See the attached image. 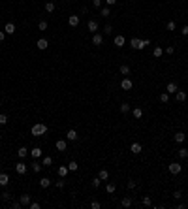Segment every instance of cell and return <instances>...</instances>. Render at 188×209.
<instances>
[{
	"mask_svg": "<svg viewBox=\"0 0 188 209\" xmlns=\"http://www.w3.org/2000/svg\"><path fill=\"white\" fill-rule=\"evenodd\" d=\"M149 43H151L149 40H137V38H132L130 40V45L134 47V49H145Z\"/></svg>",
	"mask_w": 188,
	"mask_h": 209,
	"instance_id": "6da1fadb",
	"label": "cell"
},
{
	"mask_svg": "<svg viewBox=\"0 0 188 209\" xmlns=\"http://www.w3.org/2000/svg\"><path fill=\"white\" fill-rule=\"evenodd\" d=\"M32 136H43L45 132H47V126H45L43 123H36L34 126H32Z\"/></svg>",
	"mask_w": 188,
	"mask_h": 209,
	"instance_id": "7a4b0ae2",
	"label": "cell"
},
{
	"mask_svg": "<svg viewBox=\"0 0 188 209\" xmlns=\"http://www.w3.org/2000/svg\"><path fill=\"white\" fill-rule=\"evenodd\" d=\"M181 170H183V166H181L179 162H171L169 164V173H171V175H179Z\"/></svg>",
	"mask_w": 188,
	"mask_h": 209,
	"instance_id": "3957f363",
	"label": "cell"
},
{
	"mask_svg": "<svg viewBox=\"0 0 188 209\" xmlns=\"http://www.w3.org/2000/svg\"><path fill=\"white\" fill-rule=\"evenodd\" d=\"M27 170H28V166L25 162H17V166H15V172H17L19 175H25V173H27Z\"/></svg>",
	"mask_w": 188,
	"mask_h": 209,
	"instance_id": "277c9868",
	"label": "cell"
},
{
	"mask_svg": "<svg viewBox=\"0 0 188 209\" xmlns=\"http://www.w3.org/2000/svg\"><path fill=\"white\" fill-rule=\"evenodd\" d=\"M36 47H38V49H40V51H45V49H47V47H49V41L45 40V38H40V40L36 41Z\"/></svg>",
	"mask_w": 188,
	"mask_h": 209,
	"instance_id": "5b68a950",
	"label": "cell"
},
{
	"mask_svg": "<svg viewBox=\"0 0 188 209\" xmlns=\"http://www.w3.org/2000/svg\"><path fill=\"white\" fill-rule=\"evenodd\" d=\"M103 43V36L98 34V32H94L92 34V45H102Z\"/></svg>",
	"mask_w": 188,
	"mask_h": 209,
	"instance_id": "8992f818",
	"label": "cell"
},
{
	"mask_svg": "<svg viewBox=\"0 0 188 209\" xmlns=\"http://www.w3.org/2000/svg\"><path fill=\"white\" fill-rule=\"evenodd\" d=\"M132 87H134V83H132V79H128V77H124L121 81V89H124V91H130Z\"/></svg>",
	"mask_w": 188,
	"mask_h": 209,
	"instance_id": "52a82bcc",
	"label": "cell"
},
{
	"mask_svg": "<svg viewBox=\"0 0 188 209\" xmlns=\"http://www.w3.org/2000/svg\"><path fill=\"white\" fill-rule=\"evenodd\" d=\"M77 138H79V136H77V132L73 130V128H70V130L66 132V140L68 141H77Z\"/></svg>",
	"mask_w": 188,
	"mask_h": 209,
	"instance_id": "ba28073f",
	"label": "cell"
},
{
	"mask_svg": "<svg viewBox=\"0 0 188 209\" xmlns=\"http://www.w3.org/2000/svg\"><path fill=\"white\" fill-rule=\"evenodd\" d=\"M166 91H167V94H173V92L179 91V87H177V83H175V81H169V83H167V87H166Z\"/></svg>",
	"mask_w": 188,
	"mask_h": 209,
	"instance_id": "9c48e42d",
	"label": "cell"
},
{
	"mask_svg": "<svg viewBox=\"0 0 188 209\" xmlns=\"http://www.w3.org/2000/svg\"><path fill=\"white\" fill-rule=\"evenodd\" d=\"M19 202H21L23 207H28V205H30V194H23L21 198H19Z\"/></svg>",
	"mask_w": 188,
	"mask_h": 209,
	"instance_id": "30bf717a",
	"label": "cell"
},
{
	"mask_svg": "<svg viewBox=\"0 0 188 209\" xmlns=\"http://www.w3.org/2000/svg\"><path fill=\"white\" fill-rule=\"evenodd\" d=\"M68 25H70V27H77V25H79V15H70Z\"/></svg>",
	"mask_w": 188,
	"mask_h": 209,
	"instance_id": "8fae6325",
	"label": "cell"
},
{
	"mask_svg": "<svg viewBox=\"0 0 188 209\" xmlns=\"http://www.w3.org/2000/svg\"><path fill=\"white\" fill-rule=\"evenodd\" d=\"M9 183V175L8 173H0V186H8Z\"/></svg>",
	"mask_w": 188,
	"mask_h": 209,
	"instance_id": "7c38bea8",
	"label": "cell"
},
{
	"mask_svg": "<svg viewBox=\"0 0 188 209\" xmlns=\"http://www.w3.org/2000/svg\"><path fill=\"white\" fill-rule=\"evenodd\" d=\"M175 100H177V102H184V100H186V92H184V91H177V92H175Z\"/></svg>",
	"mask_w": 188,
	"mask_h": 209,
	"instance_id": "4fadbf2b",
	"label": "cell"
},
{
	"mask_svg": "<svg viewBox=\"0 0 188 209\" xmlns=\"http://www.w3.org/2000/svg\"><path fill=\"white\" fill-rule=\"evenodd\" d=\"M130 151H132V153H134V155H139V153L143 151V147H141V143H132Z\"/></svg>",
	"mask_w": 188,
	"mask_h": 209,
	"instance_id": "5bb4252c",
	"label": "cell"
},
{
	"mask_svg": "<svg viewBox=\"0 0 188 209\" xmlns=\"http://www.w3.org/2000/svg\"><path fill=\"white\" fill-rule=\"evenodd\" d=\"M57 149H58V151H62V153H64V151L68 149V143H66V140H58V141H57Z\"/></svg>",
	"mask_w": 188,
	"mask_h": 209,
	"instance_id": "9a60e30c",
	"label": "cell"
},
{
	"mask_svg": "<svg viewBox=\"0 0 188 209\" xmlns=\"http://www.w3.org/2000/svg\"><path fill=\"white\" fill-rule=\"evenodd\" d=\"M87 27H89V30L92 32V34H94L96 30H98V23H96V21H92V19H90L89 23H87Z\"/></svg>",
	"mask_w": 188,
	"mask_h": 209,
	"instance_id": "2e32d148",
	"label": "cell"
},
{
	"mask_svg": "<svg viewBox=\"0 0 188 209\" xmlns=\"http://www.w3.org/2000/svg\"><path fill=\"white\" fill-rule=\"evenodd\" d=\"M124 36H115V40H113V43H115V45L117 47H122V45H124Z\"/></svg>",
	"mask_w": 188,
	"mask_h": 209,
	"instance_id": "e0dca14e",
	"label": "cell"
},
{
	"mask_svg": "<svg viewBox=\"0 0 188 209\" xmlns=\"http://www.w3.org/2000/svg\"><path fill=\"white\" fill-rule=\"evenodd\" d=\"M4 32H6V34H15V25L13 23H8L4 27Z\"/></svg>",
	"mask_w": 188,
	"mask_h": 209,
	"instance_id": "ac0fdd59",
	"label": "cell"
},
{
	"mask_svg": "<svg viewBox=\"0 0 188 209\" xmlns=\"http://www.w3.org/2000/svg\"><path fill=\"white\" fill-rule=\"evenodd\" d=\"M41 153H43V151H41L40 147H34V149L30 151V155H32V158H40V156H41Z\"/></svg>",
	"mask_w": 188,
	"mask_h": 209,
	"instance_id": "d6986e66",
	"label": "cell"
},
{
	"mask_svg": "<svg viewBox=\"0 0 188 209\" xmlns=\"http://www.w3.org/2000/svg\"><path fill=\"white\" fill-rule=\"evenodd\" d=\"M132 115H134L135 119H141V117H143V109H141V108H134V109H132Z\"/></svg>",
	"mask_w": 188,
	"mask_h": 209,
	"instance_id": "ffe728a7",
	"label": "cell"
},
{
	"mask_svg": "<svg viewBox=\"0 0 188 209\" xmlns=\"http://www.w3.org/2000/svg\"><path fill=\"white\" fill-rule=\"evenodd\" d=\"M175 141H177V143H183L184 140H186V136H184V132H177V134H175Z\"/></svg>",
	"mask_w": 188,
	"mask_h": 209,
	"instance_id": "44dd1931",
	"label": "cell"
},
{
	"mask_svg": "<svg viewBox=\"0 0 188 209\" xmlns=\"http://www.w3.org/2000/svg\"><path fill=\"white\" fill-rule=\"evenodd\" d=\"M121 205H122V207H132V198H130V196H124L122 202H121Z\"/></svg>",
	"mask_w": 188,
	"mask_h": 209,
	"instance_id": "7402d4cb",
	"label": "cell"
},
{
	"mask_svg": "<svg viewBox=\"0 0 188 209\" xmlns=\"http://www.w3.org/2000/svg\"><path fill=\"white\" fill-rule=\"evenodd\" d=\"M98 177L102 179V181H107V179H109V172H107V170H100Z\"/></svg>",
	"mask_w": 188,
	"mask_h": 209,
	"instance_id": "603a6c76",
	"label": "cell"
},
{
	"mask_svg": "<svg viewBox=\"0 0 188 209\" xmlns=\"http://www.w3.org/2000/svg\"><path fill=\"white\" fill-rule=\"evenodd\" d=\"M115 190H117V185H115V183H107V186H105V192H107V194H113Z\"/></svg>",
	"mask_w": 188,
	"mask_h": 209,
	"instance_id": "cb8c5ba5",
	"label": "cell"
},
{
	"mask_svg": "<svg viewBox=\"0 0 188 209\" xmlns=\"http://www.w3.org/2000/svg\"><path fill=\"white\" fill-rule=\"evenodd\" d=\"M49 185H51L49 177H41V179H40V186H41V188H47Z\"/></svg>",
	"mask_w": 188,
	"mask_h": 209,
	"instance_id": "d4e9b609",
	"label": "cell"
},
{
	"mask_svg": "<svg viewBox=\"0 0 188 209\" xmlns=\"http://www.w3.org/2000/svg\"><path fill=\"white\" fill-rule=\"evenodd\" d=\"M17 155H19V158H25V156L28 155V149H27V147H19Z\"/></svg>",
	"mask_w": 188,
	"mask_h": 209,
	"instance_id": "484cf974",
	"label": "cell"
},
{
	"mask_svg": "<svg viewBox=\"0 0 188 209\" xmlns=\"http://www.w3.org/2000/svg\"><path fill=\"white\" fill-rule=\"evenodd\" d=\"M55 8H57V6H55V2H47V4H45V11H47V13H53Z\"/></svg>",
	"mask_w": 188,
	"mask_h": 209,
	"instance_id": "4316f807",
	"label": "cell"
},
{
	"mask_svg": "<svg viewBox=\"0 0 188 209\" xmlns=\"http://www.w3.org/2000/svg\"><path fill=\"white\" fill-rule=\"evenodd\" d=\"M68 170H70V172H77V170H79V164H77L75 160H72V162L68 164Z\"/></svg>",
	"mask_w": 188,
	"mask_h": 209,
	"instance_id": "83f0119b",
	"label": "cell"
},
{
	"mask_svg": "<svg viewBox=\"0 0 188 209\" xmlns=\"http://www.w3.org/2000/svg\"><path fill=\"white\" fill-rule=\"evenodd\" d=\"M68 172H70V170H68V166H60V168H58V175H60V177H66Z\"/></svg>",
	"mask_w": 188,
	"mask_h": 209,
	"instance_id": "f1b7e54d",
	"label": "cell"
},
{
	"mask_svg": "<svg viewBox=\"0 0 188 209\" xmlns=\"http://www.w3.org/2000/svg\"><path fill=\"white\" fill-rule=\"evenodd\" d=\"M121 73L122 75H128V73H130V66H128V64H122L121 66Z\"/></svg>",
	"mask_w": 188,
	"mask_h": 209,
	"instance_id": "f546056e",
	"label": "cell"
},
{
	"mask_svg": "<svg viewBox=\"0 0 188 209\" xmlns=\"http://www.w3.org/2000/svg\"><path fill=\"white\" fill-rule=\"evenodd\" d=\"M53 164V158L51 156H43V160H41V166H51Z\"/></svg>",
	"mask_w": 188,
	"mask_h": 209,
	"instance_id": "4dcf8cb0",
	"label": "cell"
},
{
	"mask_svg": "<svg viewBox=\"0 0 188 209\" xmlns=\"http://www.w3.org/2000/svg\"><path fill=\"white\" fill-rule=\"evenodd\" d=\"M152 55H154L156 59H160L162 55H164V49H162V47H154V53H152Z\"/></svg>",
	"mask_w": 188,
	"mask_h": 209,
	"instance_id": "1f68e13d",
	"label": "cell"
},
{
	"mask_svg": "<svg viewBox=\"0 0 188 209\" xmlns=\"http://www.w3.org/2000/svg\"><path fill=\"white\" fill-rule=\"evenodd\" d=\"M119 109H121V113H128V111H130V104H126V102H124V104H121V108H119Z\"/></svg>",
	"mask_w": 188,
	"mask_h": 209,
	"instance_id": "d6a6232c",
	"label": "cell"
},
{
	"mask_svg": "<svg viewBox=\"0 0 188 209\" xmlns=\"http://www.w3.org/2000/svg\"><path fill=\"white\" fill-rule=\"evenodd\" d=\"M143 205H145V207H151V205H152L151 196H143Z\"/></svg>",
	"mask_w": 188,
	"mask_h": 209,
	"instance_id": "836d02e7",
	"label": "cell"
},
{
	"mask_svg": "<svg viewBox=\"0 0 188 209\" xmlns=\"http://www.w3.org/2000/svg\"><path fill=\"white\" fill-rule=\"evenodd\" d=\"M177 155H179V158H186V156H188V149H179V151H177Z\"/></svg>",
	"mask_w": 188,
	"mask_h": 209,
	"instance_id": "e575fe53",
	"label": "cell"
},
{
	"mask_svg": "<svg viewBox=\"0 0 188 209\" xmlns=\"http://www.w3.org/2000/svg\"><path fill=\"white\" fill-rule=\"evenodd\" d=\"M160 102H162V104H167V102H169V94H167V92L160 94Z\"/></svg>",
	"mask_w": 188,
	"mask_h": 209,
	"instance_id": "d590c367",
	"label": "cell"
},
{
	"mask_svg": "<svg viewBox=\"0 0 188 209\" xmlns=\"http://www.w3.org/2000/svg\"><path fill=\"white\" fill-rule=\"evenodd\" d=\"M47 27H49L47 21H40V23H38V28H40V30H47Z\"/></svg>",
	"mask_w": 188,
	"mask_h": 209,
	"instance_id": "8d00e7d4",
	"label": "cell"
},
{
	"mask_svg": "<svg viewBox=\"0 0 188 209\" xmlns=\"http://www.w3.org/2000/svg\"><path fill=\"white\" fill-rule=\"evenodd\" d=\"M32 170H34V173L41 172V164H40V162H34V164H32Z\"/></svg>",
	"mask_w": 188,
	"mask_h": 209,
	"instance_id": "74e56055",
	"label": "cell"
},
{
	"mask_svg": "<svg viewBox=\"0 0 188 209\" xmlns=\"http://www.w3.org/2000/svg\"><path fill=\"white\" fill-rule=\"evenodd\" d=\"M100 15H102V17H107V15H111V13H109V8H102V9H100Z\"/></svg>",
	"mask_w": 188,
	"mask_h": 209,
	"instance_id": "f35d334b",
	"label": "cell"
},
{
	"mask_svg": "<svg viewBox=\"0 0 188 209\" xmlns=\"http://www.w3.org/2000/svg\"><path fill=\"white\" fill-rule=\"evenodd\" d=\"M100 183H102V179H100V177H94V179H92V186H94V188H98Z\"/></svg>",
	"mask_w": 188,
	"mask_h": 209,
	"instance_id": "ab89813d",
	"label": "cell"
},
{
	"mask_svg": "<svg viewBox=\"0 0 188 209\" xmlns=\"http://www.w3.org/2000/svg\"><path fill=\"white\" fill-rule=\"evenodd\" d=\"M8 123V115L6 113H0V124H6Z\"/></svg>",
	"mask_w": 188,
	"mask_h": 209,
	"instance_id": "60d3db41",
	"label": "cell"
},
{
	"mask_svg": "<svg viewBox=\"0 0 188 209\" xmlns=\"http://www.w3.org/2000/svg\"><path fill=\"white\" fill-rule=\"evenodd\" d=\"M103 32H105V34H111V32H113V27H111V25H105V27H103Z\"/></svg>",
	"mask_w": 188,
	"mask_h": 209,
	"instance_id": "b9f144b4",
	"label": "cell"
},
{
	"mask_svg": "<svg viewBox=\"0 0 188 209\" xmlns=\"http://www.w3.org/2000/svg\"><path fill=\"white\" fill-rule=\"evenodd\" d=\"M135 185H137V183H135L134 179H128V188H135Z\"/></svg>",
	"mask_w": 188,
	"mask_h": 209,
	"instance_id": "7bdbcfd3",
	"label": "cell"
},
{
	"mask_svg": "<svg viewBox=\"0 0 188 209\" xmlns=\"http://www.w3.org/2000/svg\"><path fill=\"white\" fill-rule=\"evenodd\" d=\"M175 27H177L175 21H169V23H167V30H175Z\"/></svg>",
	"mask_w": 188,
	"mask_h": 209,
	"instance_id": "ee69618b",
	"label": "cell"
},
{
	"mask_svg": "<svg viewBox=\"0 0 188 209\" xmlns=\"http://www.w3.org/2000/svg\"><path fill=\"white\" fill-rule=\"evenodd\" d=\"M90 207H92V209H100L102 205H100V202H96V200H94L92 204H90Z\"/></svg>",
	"mask_w": 188,
	"mask_h": 209,
	"instance_id": "f6af8a7d",
	"label": "cell"
},
{
	"mask_svg": "<svg viewBox=\"0 0 188 209\" xmlns=\"http://www.w3.org/2000/svg\"><path fill=\"white\" fill-rule=\"evenodd\" d=\"M28 207H30V209H40V204H38V202H30Z\"/></svg>",
	"mask_w": 188,
	"mask_h": 209,
	"instance_id": "bcb514c9",
	"label": "cell"
},
{
	"mask_svg": "<svg viewBox=\"0 0 188 209\" xmlns=\"http://www.w3.org/2000/svg\"><path fill=\"white\" fill-rule=\"evenodd\" d=\"M11 207H13V209H21L23 205H21V202H13V204H11Z\"/></svg>",
	"mask_w": 188,
	"mask_h": 209,
	"instance_id": "7dc6e473",
	"label": "cell"
},
{
	"mask_svg": "<svg viewBox=\"0 0 188 209\" xmlns=\"http://www.w3.org/2000/svg\"><path fill=\"white\" fill-rule=\"evenodd\" d=\"M64 183H66V181H64V177H62L60 181H57V186H58V188H64Z\"/></svg>",
	"mask_w": 188,
	"mask_h": 209,
	"instance_id": "c3c4849f",
	"label": "cell"
},
{
	"mask_svg": "<svg viewBox=\"0 0 188 209\" xmlns=\"http://www.w3.org/2000/svg\"><path fill=\"white\" fill-rule=\"evenodd\" d=\"M166 53H167V55H173V53H175V47H171V45L166 47Z\"/></svg>",
	"mask_w": 188,
	"mask_h": 209,
	"instance_id": "681fc988",
	"label": "cell"
},
{
	"mask_svg": "<svg viewBox=\"0 0 188 209\" xmlns=\"http://www.w3.org/2000/svg\"><path fill=\"white\" fill-rule=\"evenodd\" d=\"M181 196H183V194H181V190H175V192H173V198H175V200H179Z\"/></svg>",
	"mask_w": 188,
	"mask_h": 209,
	"instance_id": "f907efd6",
	"label": "cell"
},
{
	"mask_svg": "<svg viewBox=\"0 0 188 209\" xmlns=\"http://www.w3.org/2000/svg\"><path fill=\"white\" fill-rule=\"evenodd\" d=\"M181 34H183V36H188V27H183V28H181Z\"/></svg>",
	"mask_w": 188,
	"mask_h": 209,
	"instance_id": "816d5d0a",
	"label": "cell"
},
{
	"mask_svg": "<svg viewBox=\"0 0 188 209\" xmlns=\"http://www.w3.org/2000/svg\"><path fill=\"white\" fill-rule=\"evenodd\" d=\"M2 196H4V200H6V202H8V200H11V194H9V192H4Z\"/></svg>",
	"mask_w": 188,
	"mask_h": 209,
	"instance_id": "f5cc1de1",
	"label": "cell"
},
{
	"mask_svg": "<svg viewBox=\"0 0 188 209\" xmlns=\"http://www.w3.org/2000/svg\"><path fill=\"white\" fill-rule=\"evenodd\" d=\"M94 2V8H100V6H102V0H92Z\"/></svg>",
	"mask_w": 188,
	"mask_h": 209,
	"instance_id": "db71d44e",
	"label": "cell"
},
{
	"mask_svg": "<svg viewBox=\"0 0 188 209\" xmlns=\"http://www.w3.org/2000/svg\"><path fill=\"white\" fill-rule=\"evenodd\" d=\"M107 2V6H113V4H117V0H105Z\"/></svg>",
	"mask_w": 188,
	"mask_h": 209,
	"instance_id": "11a10c76",
	"label": "cell"
},
{
	"mask_svg": "<svg viewBox=\"0 0 188 209\" xmlns=\"http://www.w3.org/2000/svg\"><path fill=\"white\" fill-rule=\"evenodd\" d=\"M4 36H6V32H2V30H0V41L4 40Z\"/></svg>",
	"mask_w": 188,
	"mask_h": 209,
	"instance_id": "9f6ffc18",
	"label": "cell"
}]
</instances>
